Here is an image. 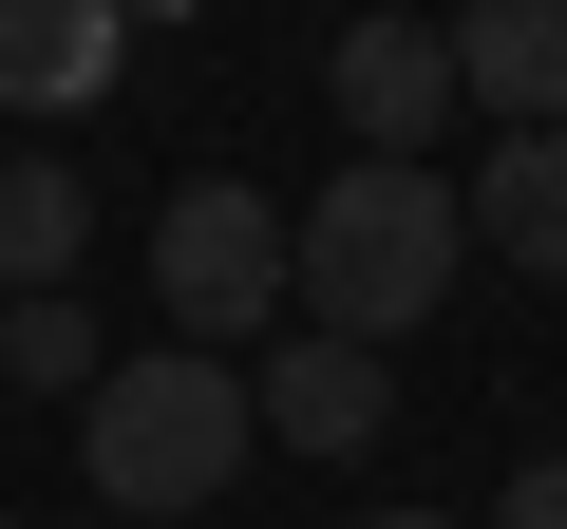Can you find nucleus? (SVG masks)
<instances>
[{
    "instance_id": "obj_1",
    "label": "nucleus",
    "mask_w": 567,
    "mask_h": 529,
    "mask_svg": "<svg viewBox=\"0 0 567 529\" xmlns=\"http://www.w3.org/2000/svg\"><path fill=\"white\" fill-rule=\"evenodd\" d=\"M454 264H473V189L435 170V152H341L322 189H303V322L322 341H416L435 303H454Z\"/></svg>"
},
{
    "instance_id": "obj_2",
    "label": "nucleus",
    "mask_w": 567,
    "mask_h": 529,
    "mask_svg": "<svg viewBox=\"0 0 567 529\" xmlns=\"http://www.w3.org/2000/svg\"><path fill=\"white\" fill-rule=\"evenodd\" d=\"M246 454H265V397H246V360H208V341H152V360H114V378L76 397V473L114 491V529H189Z\"/></svg>"
},
{
    "instance_id": "obj_3",
    "label": "nucleus",
    "mask_w": 567,
    "mask_h": 529,
    "mask_svg": "<svg viewBox=\"0 0 567 529\" xmlns=\"http://www.w3.org/2000/svg\"><path fill=\"white\" fill-rule=\"evenodd\" d=\"M152 303H171V341H208V360L284 341V322H303V208H265L246 170H189V189L152 208Z\"/></svg>"
},
{
    "instance_id": "obj_4",
    "label": "nucleus",
    "mask_w": 567,
    "mask_h": 529,
    "mask_svg": "<svg viewBox=\"0 0 567 529\" xmlns=\"http://www.w3.org/2000/svg\"><path fill=\"white\" fill-rule=\"evenodd\" d=\"M322 95H341V133H360V152H435V133L473 114V95H454V20H341Z\"/></svg>"
},
{
    "instance_id": "obj_5",
    "label": "nucleus",
    "mask_w": 567,
    "mask_h": 529,
    "mask_svg": "<svg viewBox=\"0 0 567 529\" xmlns=\"http://www.w3.org/2000/svg\"><path fill=\"white\" fill-rule=\"evenodd\" d=\"M246 397H265V454H379V416H398L379 341H322V322H284L246 360Z\"/></svg>"
},
{
    "instance_id": "obj_6",
    "label": "nucleus",
    "mask_w": 567,
    "mask_h": 529,
    "mask_svg": "<svg viewBox=\"0 0 567 529\" xmlns=\"http://www.w3.org/2000/svg\"><path fill=\"white\" fill-rule=\"evenodd\" d=\"M114 76H133V0H0V114L76 133Z\"/></svg>"
},
{
    "instance_id": "obj_7",
    "label": "nucleus",
    "mask_w": 567,
    "mask_h": 529,
    "mask_svg": "<svg viewBox=\"0 0 567 529\" xmlns=\"http://www.w3.org/2000/svg\"><path fill=\"white\" fill-rule=\"evenodd\" d=\"M454 95L492 133H567V0H454Z\"/></svg>"
},
{
    "instance_id": "obj_8",
    "label": "nucleus",
    "mask_w": 567,
    "mask_h": 529,
    "mask_svg": "<svg viewBox=\"0 0 567 529\" xmlns=\"http://www.w3.org/2000/svg\"><path fill=\"white\" fill-rule=\"evenodd\" d=\"M473 246L529 264V284H567V133H492L473 152Z\"/></svg>"
},
{
    "instance_id": "obj_9",
    "label": "nucleus",
    "mask_w": 567,
    "mask_h": 529,
    "mask_svg": "<svg viewBox=\"0 0 567 529\" xmlns=\"http://www.w3.org/2000/svg\"><path fill=\"white\" fill-rule=\"evenodd\" d=\"M76 246H95V170L76 152H0V303L76 284Z\"/></svg>"
},
{
    "instance_id": "obj_10",
    "label": "nucleus",
    "mask_w": 567,
    "mask_h": 529,
    "mask_svg": "<svg viewBox=\"0 0 567 529\" xmlns=\"http://www.w3.org/2000/svg\"><path fill=\"white\" fill-rule=\"evenodd\" d=\"M0 378H39V397H95V378H114V360H95V303H76V284L0 303Z\"/></svg>"
},
{
    "instance_id": "obj_11",
    "label": "nucleus",
    "mask_w": 567,
    "mask_h": 529,
    "mask_svg": "<svg viewBox=\"0 0 567 529\" xmlns=\"http://www.w3.org/2000/svg\"><path fill=\"white\" fill-rule=\"evenodd\" d=\"M492 529H567V454H529V473L492 491Z\"/></svg>"
},
{
    "instance_id": "obj_12",
    "label": "nucleus",
    "mask_w": 567,
    "mask_h": 529,
    "mask_svg": "<svg viewBox=\"0 0 567 529\" xmlns=\"http://www.w3.org/2000/svg\"><path fill=\"white\" fill-rule=\"evenodd\" d=\"M360 529H454V510H360Z\"/></svg>"
},
{
    "instance_id": "obj_13",
    "label": "nucleus",
    "mask_w": 567,
    "mask_h": 529,
    "mask_svg": "<svg viewBox=\"0 0 567 529\" xmlns=\"http://www.w3.org/2000/svg\"><path fill=\"white\" fill-rule=\"evenodd\" d=\"M0 529H20V510H0Z\"/></svg>"
}]
</instances>
